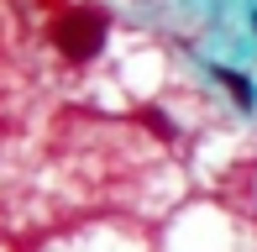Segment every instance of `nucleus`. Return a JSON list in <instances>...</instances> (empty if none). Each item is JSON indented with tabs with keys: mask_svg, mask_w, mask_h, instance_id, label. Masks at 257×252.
Returning <instances> with one entry per match:
<instances>
[{
	"mask_svg": "<svg viewBox=\"0 0 257 252\" xmlns=\"http://www.w3.org/2000/svg\"><path fill=\"white\" fill-rule=\"evenodd\" d=\"M53 37H58V48H63L68 58H95L100 42H105V11H84L79 6L74 16H63L53 27Z\"/></svg>",
	"mask_w": 257,
	"mask_h": 252,
	"instance_id": "nucleus-1",
	"label": "nucleus"
},
{
	"mask_svg": "<svg viewBox=\"0 0 257 252\" xmlns=\"http://www.w3.org/2000/svg\"><path fill=\"white\" fill-rule=\"evenodd\" d=\"M215 79H220V84H226V89H231V95H236V100H241V105H252V84H247V79H241V74H226V68H220V74H215Z\"/></svg>",
	"mask_w": 257,
	"mask_h": 252,
	"instance_id": "nucleus-2",
	"label": "nucleus"
}]
</instances>
